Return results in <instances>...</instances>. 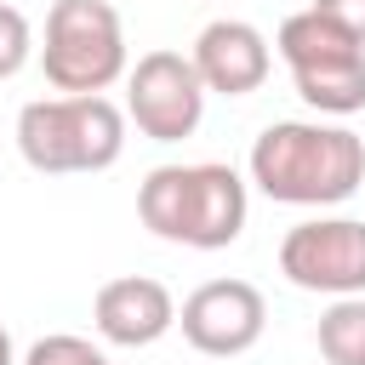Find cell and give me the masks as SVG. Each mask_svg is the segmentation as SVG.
I'll list each match as a JSON object with an SVG mask.
<instances>
[{
  "label": "cell",
  "mask_w": 365,
  "mask_h": 365,
  "mask_svg": "<svg viewBox=\"0 0 365 365\" xmlns=\"http://www.w3.org/2000/svg\"><path fill=\"white\" fill-rule=\"evenodd\" d=\"M177 325H182V342L205 359H234V354H251L268 331V302L251 279H205L182 297L177 308Z\"/></svg>",
  "instance_id": "obj_8"
},
{
  "label": "cell",
  "mask_w": 365,
  "mask_h": 365,
  "mask_svg": "<svg viewBox=\"0 0 365 365\" xmlns=\"http://www.w3.org/2000/svg\"><path fill=\"white\" fill-rule=\"evenodd\" d=\"M194 68L205 80V91H222V97H251L262 91L268 68H274V51H268V34L245 17H211L200 34H194Z\"/></svg>",
  "instance_id": "obj_10"
},
{
  "label": "cell",
  "mask_w": 365,
  "mask_h": 365,
  "mask_svg": "<svg viewBox=\"0 0 365 365\" xmlns=\"http://www.w3.org/2000/svg\"><path fill=\"white\" fill-rule=\"evenodd\" d=\"M125 108L108 103L103 91L86 97H34L17 108V154L46 171V177H80V171H108L125 154Z\"/></svg>",
  "instance_id": "obj_3"
},
{
  "label": "cell",
  "mask_w": 365,
  "mask_h": 365,
  "mask_svg": "<svg viewBox=\"0 0 365 365\" xmlns=\"http://www.w3.org/2000/svg\"><path fill=\"white\" fill-rule=\"evenodd\" d=\"M314 6H319L325 17H336L348 34H359V40H365V0H314Z\"/></svg>",
  "instance_id": "obj_14"
},
{
  "label": "cell",
  "mask_w": 365,
  "mask_h": 365,
  "mask_svg": "<svg viewBox=\"0 0 365 365\" xmlns=\"http://www.w3.org/2000/svg\"><path fill=\"white\" fill-rule=\"evenodd\" d=\"M91 325L108 348H154L165 331H177V297L154 274L103 279L91 297Z\"/></svg>",
  "instance_id": "obj_9"
},
{
  "label": "cell",
  "mask_w": 365,
  "mask_h": 365,
  "mask_svg": "<svg viewBox=\"0 0 365 365\" xmlns=\"http://www.w3.org/2000/svg\"><path fill=\"white\" fill-rule=\"evenodd\" d=\"M0 365H17V354H11V331H6V319H0Z\"/></svg>",
  "instance_id": "obj_15"
},
{
  "label": "cell",
  "mask_w": 365,
  "mask_h": 365,
  "mask_svg": "<svg viewBox=\"0 0 365 365\" xmlns=\"http://www.w3.org/2000/svg\"><path fill=\"white\" fill-rule=\"evenodd\" d=\"M274 51L291 68L297 97L319 120H348L365 108V40L348 34L336 17H325L319 6L291 11L274 34Z\"/></svg>",
  "instance_id": "obj_4"
},
{
  "label": "cell",
  "mask_w": 365,
  "mask_h": 365,
  "mask_svg": "<svg viewBox=\"0 0 365 365\" xmlns=\"http://www.w3.org/2000/svg\"><path fill=\"white\" fill-rule=\"evenodd\" d=\"M137 217L154 240H171V245H188V251H222L245 234L251 177H240L222 160L154 165L137 182Z\"/></svg>",
  "instance_id": "obj_2"
},
{
  "label": "cell",
  "mask_w": 365,
  "mask_h": 365,
  "mask_svg": "<svg viewBox=\"0 0 365 365\" xmlns=\"http://www.w3.org/2000/svg\"><path fill=\"white\" fill-rule=\"evenodd\" d=\"M23 365H114L91 336H74V331H51L40 342H29Z\"/></svg>",
  "instance_id": "obj_12"
},
{
  "label": "cell",
  "mask_w": 365,
  "mask_h": 365,
  "mask_svg": "<svg viewBox=\"0 0 365 365\" xmlns=\"http://www.w3.org/2000/svg\"><path fill=\"white\" fill-rule=\"evenodd\" d=\"M40 68H46V86L51 91H68V97L120 86L125 68H131L120 11L108 0H51Z\"/></svg>",
  "instance_id": "obj_5"
},
{
  "label": "cell",
  "mask_w": 365,
  "mask_h": 365,
  "mask_svg": "<svg viewBox=\"0 0 365 365\" xmlns=\"http://www.w3.org/2000/svg\"><path fill=\"white\" fill-rule=\"evenodd\" d=\"M205 80L182 51H143L125 68V120L148 143H182L205 120Z\"/></svg>",
  "instance_id": "obj_6"
},
{
  "label": "cell",
  "mask_w": 365,
  "mask_h": 365,
  "mask_svg": "<svg viewBox=\"0 0 365 365\" xmlns=\"http://www.w3.org/2000/svg\"><path fill=\"white\" fill-rule=\"evenodd\" d=\"M319 359L325 365H365V291L359 297H331V308L314 325Z\"/></svg>",
  "instance_id": "obj_11"
},
{
  "label": "cell",
  "mask_w": 365,
  "mask_h": 365,
  "mask_svg": "<svg viewBox=\"0 0 365 365\" xmlns=\"http://www.w3.org/2000/svg\"><path fill=\"white\" fill-rule=\"evenodd\" d=\"M245 177L274 205H342L365 182V137L342 120H274L251 143Z\"/></svg>",
  "instance_id": "obj_1"
},
{
  "label": "cell",
  "mask_w": 365,
  "mask_h": 365,
  "mask_svg": "<svg viewBox=\"0 0 365 365\" xmlns=\"http://www.w3.org/2000/svg\"><path fill=\"white\" fill-rule=\"evenodd\" d=\"M279 274L297 291L359 297L365 291V222L359 217H308L279 240Z\"/></svg>",
  "instance_id": "obj_7"
},
{
  "label": "cell",
  "mask_w": 365,
  "mask_h": 365,
  "mask_svg": "<svg viewBox=\"0 0 365 365\" xmlns=\"http://www.w3.org/2000/svg\"><path fill=\"white\" fill-rule=\"evenodd\" d=\"M29 57H34V23H29L17 6H6V0H0V80L23 74V68H29Z\"/></svg>",
  "instance_id": "obj_13"
}]
</instances>
